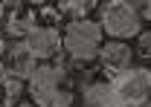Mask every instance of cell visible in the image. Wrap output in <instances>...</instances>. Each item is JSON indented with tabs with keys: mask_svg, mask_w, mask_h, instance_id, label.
Returning a JSON list of instances; mask_svg holds the SVG:
<instances>
[{
	"mask_svg": "<svg viewBox=\"0 0 151 107\" xmlns=\"http://www.w3.org/2000/svg\"><path fill=\"white\" fill-rule=\"evenodd\" d=\"M64 55L73 61V64H93L96 55H99V46H102V26L99 20L87 18V20H70L64 23Z\"/></svg>",
	"mask_w": 151,
	"mask_h": 107,
	"instance_id": "obj_1",
	"label": "cell"
},
{
	"mask_svg": "<svg viewBox=\"0 0 151 107\" xmlns=\"http://www.w3.org/2000/svg\"><path fill=\"white\" fill-rule=\"evenodd\" d=\"M99 26L102 35L108 41H131L142 32V18H139V6H134L128 0H111L105 6H99Z\"/></svg>",
	"mask_w": 151,
	"mask_h": 107,
	"instance_id": "obj_2",
	"label": "cell"
},
{
	"mask_svg": "<svg viewBox=\"0 0 151 107\" xmlns=\"http://www.w3.org/2000/svg\"><path fill=\"white\" fill-rule=\"evenodd\" d=\"M111 90L113 101H119L122 107H142L145 101H151V70L131 67L111 81Z\"/></svg>",
	"mask_w": 151,
	"mask_h": 107,
	"instance_id": "obj_3",
	"label": "cell"
},
{
	"mask_svg": "<svg viewBox=\"0 0 151 107\" xmlns=\"http://www.w3.org/2000/svg\"><path fill=\"white\" fill-rule=\"evenodd\" d=\"M96 61H99V70L113 81L116 75H122V72L131 70V64H134V46H128L125 41H102Z\"/></svg>",
	"mask_w": 151,
	"mask_h": 107,
	"instance_id": "obj_4",
	"label": "cell"
},
{
	"mask_svg": "<svg viewBox=\"0 0 151 107\" xmlns=\"http://www.w3.org/2000/svg\"><path fill=\"white\" fill-rule=\"evenodd\" d=\"M23 44L32 49V55L38 58V64H41V61H58V58L64 55L61 29H52V26H38Z\"/></svg>",
	"mask_w": 151,
	"mask_h": 107,
	"instance_id": "obj_5",
	"label": "cell"
},
{
	"mask_svg": "<svg viewBox=\"0 0 151 107\" xmlns=\"http://www.w3.org/2000/svg\"><path fill=\"white\" fill-rule=\"evenodd\" d=\"M38 29V9L26 3H15L6 12V35L15 41H26Z\"/></svg>",
	"mask_w": 151,
	"mask_h": 107,
	"instance_id": "obj_6",
	"label": "cell"
},
{
	"mask_svg": "<svg viewBox=\"0 0 151 107\" xmlns=\"http://www.w3.org/2000/svg\"><path fill=\"white\" fill-rule=\"evenodd\" d=\"M3 64L12 78H20V81H29L32 72L38 67V58L32 55V49L23 44V41H15L12 46H6V55H3Z\"/></svg>",
	"mask_w": 151,
	"mask_h": 107,
	"instance_id": "obj_7",
	"label": "cell"
},
{
	"mask_svg": "<svg viewBox=\"0 0 151 107\" xmlns=\"http://www.w3.org/2000/svg\"><path fill=\"white\" fill-rule=\"evenodd\" d=\"M29 90H52L67 84V64L58 58V61H41L32 72V78L26 81Z\"/></svg>",
	"mask_w": 151,
	"mask_h": 107,
	"instance_id": "obj_8",
	"label": "cell"
},
{
	"mask_svg": "<svg viewBox=\"0 0 151 107\" xmlns=\"http://www.w3.org/2000/svg\"><path fill=\"white\" fill-rule=\"evenodd\" d=\"M29 101L35 107H73L76 93L70 84H61L52 90H29Z\"/></svg>",
	"mask_w": 151,
	"mask_h": 107,
	"instance_id": "obj_9",
	"label": "cell"
},
{
	"mask_svg": "<svg viewBox=\"0 0 151 107\" xmlns=\"http://www.w3.org/2000/svg\"><path fill=\"white\" fill-rule=\"evenodd\" d=\"M111 98H113L111 78H93V81L81 84V101H84V107H102Z\"/></svg>",
	"mask_w": 151,
	"mask_h": 107,
	"instance_id": "obj_10",
	"label": "cell"
},
{
	"mask_svg": "<svg viewBox=\"0 0 151 107\" xmlns=\"http://www.w3.org/2000/svg\"><path fill=\"white\" fill-rule=\"evenodd\" d=\"M96 9H99L96 0H67V3H58V12H61L64 23H70V20H87Z\"/></svg>",
	"mask_w": 151,
	"mask_h": 107,
	"instance_id": "obj_11",
	"label": "cell"
},
{
	"mask_svg": "<svg viewBox=\"0 0 151 107\" xmlns=\"http://www.w3.org/2000/svg\"><path fill=\"white\" fill-rule=\"evenodd\" d=\"M3 107H12V104H18L20 101V96H23V93H26V81H20V78H12V75H9V78H6V81H3Z\"/></svg>",
	"mask_w": 151,
	"mask_h": 107,
	"instance_id": "obj_12",
	"label": "cell"
},
{
	"mask_svg": "<svg viewBox=\"0 0 151 107\" xmlns=\"http://www.w3.org/2000/svg\"><path fill=\"white\" fill-rule=\"evenodd\" d=\"M58 23H64L58 6H41L38 9V26H52V29H58Z\"/></svg>",
	"mask_w": 151,
	"mask_h": 107,
	"instance_id": "obj_13",
	"label": "cell"
},
{
	"mask_svg": "<svg viewBox=\"0 0 151 107\" xmlns=\"http://www.w3.org/2000/svg\"><path fill=\"white\" fill-rule=\"evenodd\" d=\"M134 55H139L142 61H151V29H142L137 35V46H134Z\"/></svg>",
	"mask_w": 151,
	"mask_h": 107,
	"instance_id": "obj_14",
	"label": "cell"
},
{
	"mask_svg": "<svg viewBox=\"0 0 151 107\" xmlns=\"http://www.w3.org/2000/svg\"><path fill=\"white\" fill-rule=\"evenodd\" d=\"M139 18H142V23H151V0L145 6H139Z\"/></svg>",
	"mask_w": 151,
	"mask_h": 107,
	"instance_id": "obj_15",
	"label": "cell"
},
{
	"mask_svg": "<svg viewBox=\"0 0 151 107\" xmlns=\"http://www.w3.org/2000/svg\"><path fill=\"white\" fill-rule=\"evenodd\" d=\"M6 78H9V70H6V64H3V58H0V87H3Z\"/></svg>",
	"mask_w": 151,
	"mask_h": 107,
	"instance_id": "obj_16",
	"label": "cell"
},
{
	"mask_svg": "<svg viewBox=\"0 0 151 107\" xmlns=\"http://www.w3.org/2000/svg\"><path fill=\"white\" fill-rule=\"evenodd\" d=\"M3 55H6V35L0 32V58H3Z\"/></svg>",
	"mask_w": 151,
	"mask_h": 107,
	"instance_id": "obj_17",
	"label": "cell"
},
{
	"mask_svg": "<svg viewBox=\"0 0 151 107\" xmlns=\"http://www.w3.org/2000/svg\"><path fill=\"white\" fill-rule=\"evenodd\" d=\"M6 12H9V9H6V3H0V23L6 20Z\"/></svg>",
	"mask_w": 151,
	"mask_h": 107,
	"instance_id": "obj_18",
	"label": "cell"
},
{
	"mask_svg": "<svg viewBox=\"0 0 151 107\" xmlns=\"http://www.w3.org/2000/svg\"><path fill=\"white\" fill-rule=\"evenodd\" d=\"M15 107H35V104H32V101H18Z\"/></svg>",
	"mask_w": 151,
	"mask_h": 107,
	"instance_id": "obj_19",
	"label": "cell"
},
{
	"mask_svg": "<svg viewBox=\"0 0 151 107\" xmlns=\"http://www.w3.org/2000/svg\"><path fill=\"white\" fill-rule=\"evenodd\" d=\"M102 107H122V104H119V101H113V98H111L108 104H102Z\"/></svg>",
	"mask_w": 151,
	"mask_h": 107,
	"instance_id": "obj_20",
	"label": "cell"
},
{
	"mask_svg": "<svg viewBox=\"0 0 151 107\" xmlns=\"http://www.w3.org/2000/svg\"><path fill=\"white\" fill-rule=\"evenodd\" d=\"M142 107H151V101H145V104H142Z\"/></svg>",
	"mask_w": 151,
	"mask_h": 107,
	"instance_id": "obj_21",
	"label": "cell"
},
{
	"mask_svg": "<svg viewBox=\"0 0 151 107\" xmlns=\"http://www.w3.org/2000/svg\"><path fill=\"white\" fill-rule=\"evenodd\" d=\"M0 107H3V101H0Z\"/></svg>",
	"mask_w": 151,
	"mask_h": 107,
	"instance_id": "obj_22",
	"label": "cell"
}]
</instances>
